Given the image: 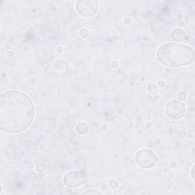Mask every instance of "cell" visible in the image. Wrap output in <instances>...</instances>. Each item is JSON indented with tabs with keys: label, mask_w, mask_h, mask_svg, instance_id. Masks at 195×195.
<instances>
[{
	"label": "cell",
	"mask_w": 195,
	"mask_h": 195,
	"mask_svg": "<svg viewBox=\"0 0 195 195\" xmlns=\"http://www.w3.org/2000/svg\"><path fill=\"white\" fill-rule=\"evenodd\" d=\"M118 186H119V182L116 179H111L108 181V187L111 189H112V190L117 189Z\"/></svg>",
	"instance_id": "obj_10"
},
{
	"label": "cell",
	"mask_w": 195,
	"mask_h": 195,
	"mask_svg": "<svg viewBox=\"0 0 195 195\" xmlns=\"http://www.w3.org/2000/svg\"><path fill=\"white\" fill-rule=\"evenodd\" d=\"M172 38L178 43H181L186 40V34L182 29L175 28L172 32Z\"/></svg>",
	"instance_id": "obj_7"
},
{
	"label": "cell",
	"mask_w": 195,
	"mask_h": 195,
	"mask_svg": "<svg viewBox=\"0 0 195 195\" xmlns=\"http://www.w3.org/2000/svg\"><path fill=\"white\" fill-rule=\"evenodd\" d=\"M33 101L25 93L9 90L0 94V130L19 134L31 126L34 119Z\"/></svg>",
	"instance_id": "obj_1"
},
{
	"label": "cell",
	"mask_w": 195,
	"mask_h": 195,
	"mask_svg": "<svg viewBox=\"0 0 195 195\" xmlns=\"http://www.w3.org/2000/svg\"><path fill=\"white\" fill-rule=\"evenodd\" d=\"M135 161L140 167L145 169L152 168L157 163V156L150 150H139L135 155Z\"/></svg>",
	"instance_id": "obj_3"
},
{
	"label": "cell",
	"mask_w": 195,
	"mask_h": 195,
	"mask_svg": "<svg viewBox=\"0 0 195 195\" xmlns=\"http://www.w3.org/2000/svg\"><path fill=\"white\" fill-rule=\"evenodd\" d=\"M177 98L179 99V100H181V101H183V100H185V99H186V94H185V92H179L178 94V95H177Z\"/></svg>",
	"instance_id": "obj_14"
},
{
	"label": "cell",
	"mask_w": 195,
	"mask_h": 195,
	"mask_svg": "<svg viewBox=\"0 0 195 195\" xmlns=\"http://www.w3.org/2000/svg\"><path fill=\"white\" fill-rule=\"evenodd\" d=\"M99 3L96 0H80L76 3V9L83 17H92L99 11Z\"/></svg>",
	"instance_id": "obj_4"
},
{
	"label": "cell",
	"mask_w": 195,
	"mask_h": 195,
	"mask_svg": "<svg viewBox=\"0 0 195 195\" xmlns=\"http://www.w3.org/2000/svg\"><path fill=\"white\" fill-rule=\"evenodd\" d=\"M165 82H163V81L161 80L158 82V87H161V88H163V87H165Z\"/></svg>",
	"instance_id": "obj_16"
},
{
	"label": "cell",
	"mask_w": 195,
	"mask_h": 195,
	"mask_svg": "<svg viewBox=\"0 0 195 195\" xmlns=\"http://www.w3.org/2000/svg\"><path fill=\"white\" fill-rule=\"evenodd\" d=\"M157 60L167 67H181L193 63L194 51L191 47L176 43H166L158 47Z\"/></svg>",
	"instance_id": "obj_2"
},
{
	"label": "cell",
	"mask_w": 195,
	"mask_h": 195,
	"mask_svg": "<svg viewBox=\"0 0 195 195\" xmlns=\"http://www.w3.org/2000/svg\"><path fill=\"white\" fill-rule=\"evenodd\" d=\"M86 181V175L82 172L71 171L64 175L63 183L66 187L76 188L84 185Z\"/></svg>",
	"instance_id": "obj_6"
},
{
	"label": "cell",
	"mask_w": 195,
	"mask_h": 195,
	"mask_svg": "<svg viewBox=\"0 0 195 195\" xmlns=\"http://www.w3.org/2000/svg\"><path fill=\"white\" fill-rule=\"evenodd\" d=\"M111 67L113 68V69H117V68L119 67V63H118L117 61L114 60V61L111 62Z\"/></svg>",
	"instance_id": "obj_15"
},
{
	"label": "cell",
	"mask_w": 195,
	"mask_h": 195,
	"mask_svg": "<svg viewBox=\"0 0 195 195\" xmlns=\"http://www.w3.org/2000/svg\"><path fill=\"white\" fill-rule=\"evenodd\" d=\"M147 91L150 94H152V95L156 94L158 92V85H156V83H150L147 87Z\"/></svg>",
	"instance_id": "obj_9"
},
{
	"label": "cell",
	"mask_w": 195,
	"mask_h": 195,
	"mask_svg": "<svg viewBox=\"0 0 195 195\" xmlns=\"http://www.w3.org/2000/svg\"><path fill=\"white\" fill-rule=\"evenodd\" d=\"M81 194H102V193L101 192H100V191H91V190H89V191H83V192H81Z\"/></svg>",
	"instance_id": "obj_13"
},
{
	"label": "cell",
	"mask_w": 195,
	"mask_h": 195,
	"mask_svg": "<svg viewBox=\"0 0 195 195\" xmlns=\"http://www.w3.org/2000/svg\"><path fill=\"white\" fill-rule=\"evenodd\" d=\"M194 166L192 167V169H191V178L193 180H194Z\"/></svg>",
	"instance_id": "obj_17"
},
{
	"label": "cell",
	"mask_w": 195,
	"mask_h": 195,
	"mask_svg": "<svg viewBox=\"0 0 195 195\" xmlns=\"http://www.w3.org/2000/svg\"><path fill=\"white\" fill-rule=\"evenodd\" d=\"M76 131L81 135H85L88 132V126L85 123H79L76 126Z\"/></svg>",
	"instance_id": "obj_8"
},
{
	"label": "cell",
	"mask_w": 195,
	"mask_h": 195,
	"mask_svg": "<svg viewBox=\"0 0 195 195\" xmlns=\"http://www.w3.org/2000/svg\"><path fill=\"white\" fill-rule=\"evenodd\" d=\"M165 114L172 120H179L186 114V107L178 100H172L167 103Z\"/></svg>",
	"instance_id": "obj_5"
},
{
	"label": "cell",
	"mask_w": 195,
	"mask_h": 195,
	"mask_svg": "<svg viewBox=\"0 0 195 195\" xmlns=\"http://www.w3.org/2000/svg\"><path fill=\"white\" fill-rule=\"evenodd\" d=\"M45 165H44V164H42V163H39V164H37V165H36V167H35V169H36V171H37V172L39 173H42L44 171H45Z\"/></svg>",
	"instance_id": "obj_12"
},
{
	"label": "cell",
	"mask_w": 195,
	"mask_h": 195,
	"mask_svg": "<svg viewBox=\"0 0 195 195\" xmlns=\"http://www.w3.org/2000/svg\"><path fill=\"white\" fill-rule=\"evenodd\" d=\"M79 35L82 38H87L89 36V31L88 29L86 28H82L80 31H79Z\"/></svg>",
	"instance_id": "obj_11"
}]
</instances>
